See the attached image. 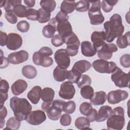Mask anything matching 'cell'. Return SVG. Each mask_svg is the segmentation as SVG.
Instances as JSON below:
<instances>
[{"mask_svg":"<svg viewBox=\"0 0 130 130\" xmlns=\"http://www.w3.org/2000/svg\"><path fill=\"white\" fill-rule=\"evenodd\" d=\"M35 0H24V3L30 8L33 7L35 5Z\"/></svg>","mask_w":130,"mask_h":130,"instance_id":"obj_56","label":"cell"},{"mask_svg":"<svg viewBox=\"0 0 130 130\" xmlns=\"http://www.w3.org/2000/svg\"><path fill=\"white\" fill-rule=\"evenodd\" d=\"M38 51L41 54L46 56H50L53 54V51L52 49L50 47L47 46L42 47L41 49H40V50Z\"/></svg>","mask_w":130,"mask_h":130,"instance_id":"obj_52","label":"cell"},{"mask_svg":"<svg viewBox=\"0 0 130 130\" xmlns=\"http://www.w3.org/2000/svg\"><path fill=\"white\" fill-rule=\"evenodd\" d=\"M104 27L105 30V40L108 43L112 42L116 38L122 35L124 30L121 17L117 13L114 14L109 21L104 23Z\"/></svg>","mask_w":130,"mask_h":130,"instance_id":"obj_1","label":"cell"},{"mask_svg":"<svg viewBox=\"0 0 130 130\" xmlns=\"http://www.w3.org/2000/svg\"><path fill=\"white\" fill-rule=\"evenodd\" d=\"M67 69H63L57 66L54 69L53 75L54 79L57 82H62L67 79L68 73Z\"/></svg>","mask_w":130,"mask_h":130,"instance_id":"obj_25","label":"cell"},{"mask_svg":"<svg viewBox=\"0 0 130 130\" xmlns=\"http://www.w3.org/2000/svg\"><path fill=\"white\" fill-rule=\"evenodd\" d=\"M28 53L25 50H20L10 53L8 57L10 63L18 64L26 61L28 58Z\"/></svg>","mask_w":130,"mask_h":130,"instance_id":"obj_14","label":"cell"},{"mask_svg":"<svg viewBox=\"0 0 130 130\" xmlns=\"http://www.w3.org/2000/svg\"><path fill=\"white\" fill-rule=\"evenodd\" d=\"M80 94L84 99L90 100L94 94V90L90 85H86L81 88Z\"/></svg>","mask_w":130,"mask_h":130,"instance_id":"obj_33","label":"cell"},{"mask_svg":"<svg viewBox=\"0 0 130 130\" xmlns=\"http://www.w3.org/2000/svg\"><path fill=\"white\" fill-rule=\"evenodd\" d=\"M92 109V107L91 104L88 102L82 103L79 107L80 113L85 116H87Z\"/></svg>","mask_w":130,"mask_h":130,"instance_id":"obj_43","label":"cell"},{"mask_svg":"<svg viewBox=\"0 0 130 130\" xmlns=\"http://www.w3.org/2000/svg\"><path fill=\"white\" fill-rule=\"evenodd\" d=\"M57 31L62 38L67 37L73 32L72 25L68 21L57 22Z\"/></svg>","mask_w":130,"mask_h":130,"instance_id":"obj_18","label":"cell"},{"mask_svg":"<svg viewBox=\"0 0 130 130\" xmlns=\"http://www.w3.org/2000/svg\"><path fill=\"white\" fill-rule=\"evenodd\" d=\"M89 7L88 15L92 25L101 24L105 20V18L101 12V3L100 1H89Z\"/></svg>","mask_w":130,"mask_h":130,"instance_id":"obj_5","label":"cell"},{"mask_svg":"<svg viewBox=\"0 0 130 130\" xmlns=\"http://www.w3.org/2000/svg\"><path fill=\"white\" fill-rule=\"evenodd\" d=\"M91 67V64L88 61L86 60H80L74 63L72 68L82 74L87 71Z\"/></svg>","mask_w":130,"mask_h":130,"instance_id":"obj_24","label":"cell"},{"mask_svg":"<svg viewBox=\"0 0 130 130\" xmlns=\"http://www.w3.org/2000/svg\"><path fill=\"white\" fill-rule=\"evenodd\" d=\"M107 95L104 91H99L94 93L92 98L90 100V103L94 106L102 105L107 100Z\"/></svg>","mask_w":130,"mask_h":130,"instance_id":"obj_23","label":"cell"},{"mask_svg":"<svg viewBox=\"0 0 130 130\" xmlns=\"http://www.w3.org/2000/svg\"><path fill=\"white\" fill-rule=\"evenodd\" d=\"M42 88L39 86H35L27 93V97L33 104H37L41 98Z\"/></svg>","mask_w":130,"mask_h":130,"instance_id":"obj_20","label":"cell"},{"mask_svg":"<svg viewBox=\"0 0 130 130\" xmlns=\"http://www.w3.org/2000/svg\"><path fill=\"white\" fill-rule=\"evenodd\" d=\"M98 112L95 109L92 108L90 112L88 114V115L86 116V118L88 119V120L90 122H93L96 120V116H97Z\"/></svg>","mask_w":130,"mask_h":130,"instance_id":"obj_53","label":"cell"},{"mask_svg":"<svg viewBox=\"0 0 130 130\" xmlns=\"http://www.w3.org/2000/svg\"><path fill=\"white\" fill-rule=\"evenodd\" d=\"M128 93L127 91L118 89L109 92L107 98L109 104H116L126 100L128 98Z\"/></svg>","mask_w":130,"mask_h":130,"instance_id":"obj_12","label":"cell"},{"mask_svg":"<svg viewBox=\"0 0 130 130\" xmlns=\"http://www.w3.org/2000/svg\"><path fill=\"white\" fill-rule=\"evenodd\" d=\"M57 22L64 21H68L69 16L67 14L63 13L61 11H59L57 14L56 15L55 17Z\"/></svg>","mask_w":130,"mask_h":130,"instance_id":"obj_51","label":"cell"},{"mask_svg":"<svg viewBox=\"0 0 130 130\" xmlns=\"http://www.w3.org/2000/svg\"><path fill=\"white\" fill-rule=\"evenodd\" d=\"M89 4L88 1L81 0L76 3L75 9L76 11L80 12H86L88 10Z\"/></svg>","mask_w":130,"mask_h":130,"instance_id":"obj_41","label":"cell"},{"mask_svg":"<svg viewBox=\"0 0 130 130\" xmlns=\"http://www.w3.org/2000/svg\"><path fill=\"white\" fill-rule=\"evenodd\" d=\"M76 110V104L73 101H70L63 103L62 111L68 114L73 113Z\"/></svg>","mask_w":130,"mask_h":130,"instance_id":"obj_39","label":"cell"},{"mask_svg":"<svg viewBox=\"0 0 130 130\" xmlns=\"http://www.w3.org/2000/svg\"><path fill=\"white\" fill-rule=\"evenodd\" d=\"M75 93V88L72 83L70 81L63 82L60 87L59 96L64 100H71Z\"/></svg>","mask_w":130,"mask_h":130,"instance_id":"obj_10","label":"cell"},{"mask_svg":"<svg viewBox=\"0 0 130 130\" xmlns=\"http://www.w3.org/2000/svg\"><path fill=\"white\" fill-rule=\"evenodd\" d=\"M81 74H82L72 68L71 70L68 71L67 79L72 83H76L80 79Z\"/></svg>","mask_w":130,"mask_h":130,"instance_id":"obj_35","label":"cell"},{"mask_svg":"<svg viewBox=\"0 0 130 130\" xmlns=\"http://www.w3.org/2000/svg\"><path fill=\"white\" fill-rule=\"evenodd\" d=\"M120 63L124 68H127L130 67V55L125 54L121 56L120 58Z\"/></svg>","mask_w":130,"mask_h":130,"instance_id":"obj_47","label":"cell"},{"mask_svg":"<svg viewBox=\"0 0 130 130\" xmlns=\"http://www.w3.org/2000/svg\"><path fill=\"white\" fill-rule=\"evenodd\" d=\"M111 78L116 86L119 88H129V72L125 73L120 68L117 67L112 73Z\"/></svg>","mask_w":130,"mask_h":130,"instance_id":"obj_6","label":"cell"},{"mask_svg":"<svg viewBox=\"0 0 130 130\" xmlns=\"http://www.w3.org/2000/svg\"><path fill=\"white\" fill-rule=\"evenodd\" d=\"M1 69L3 68H6L9 64V60L8 58L5 57L4 56H3V51L1 50Z\"/></svg>","mask_w":130,"mask_h":130,"instance_id":"obj_54","label":"cell"},{"mask_svg":"<svg viewBox=\"0 0 130 130\" xmlns=\"http://www.w3.org/2000/svg\"><path fill=\"white\" fill-rule=\"evenodd\" d=\"M125 125L124 111L121 107H117L112 110L108 118L107 126L108 129L121 130Z\"/></svg>","mask_w":130,"mask_h":130,"instance_id":"obj_3","label":"cell"},{"mask_svg":"<svg viewBox=\"0 0 130 130\" xmlns=\"http://www.w3.org/2000/svg\"><path fill=\"white\" fill-rule=\"evenodd\" d=\"M21 0H8L6 1L4 6L6 12H13L14 8L17 5L21 4Z\"/></svg>","mask_w":130,"mask_h":130,"instance_id":"obj_38","label":"cell"},{"mask_svg":"<svg viewBox=\"0 0 130 130\" xmlns=\"http://www.w3.org/2000/svg\"><path fill=\"white\" fill-rule=\"evenodd\" d=\"M55 92L53 89L50 87H45L42 89L41 98L44 102H50L53 100Z\"/></svg>","mask_w":130,"mask_h":130,"instance_id":"obj_27","label":"cell"},{"mask_svg":"<svg viewBox=\"0 0 130 130\" xmlns=\"http://www.w3.org/2000/svg\"><path fill=\"white\" fill-rule=\"evenodd\" d=\"M91 40L94 48L96 50L105 43V34L104 31H93L91 35Z\"/></svg>","mask_w":130,"mask_h":130,"instance_id":"obj_17","label":"cell"},{"mask_svg":"<svg viewBox=\"0 0 130 130\" xmlns=\"http://www.w3.org/2000/svg\"><path fill=\"white\" fill-rule=\"evenodd\" d=\"M75 125L76 128L80 129L89 128L90 121L85 117H79L76 119Z\"/></svg>","mask_w":130,"mask_h":130,"instance_id":"obj_30","label":"cell"},{"mask_svg":"<svg viewBox=\"0 0 130 130\" xmlns=\"http://www.w3.org/2000/svg\"><path fill=\"white\" fill-rule=\"evenodd\" d=\"M29 8L23 5L19 4L16 5L13 9V13L20 18L26 17V13Z\"/></svg>","mask_w":130,"mask_h":130,"instance_id":"obj_34","label":"cell"},{"mask_svg":"<svg viewBox=\"0 0 130 130\" xmlns=\"http://www.w3.org/2000/svg\"><path fill=\"white\" fill-rule=\"evenodd\" d=\"M57 22L55 18H52L48 24L44 26L42 30L43 35L46 38H52L57 30Z\"/></svg>","mask_w":130,"mask_h":130,"instance_id":"obj_16","label":"cell"},{"mask_svg":"<svg viewBox=\"0 0 130 130\" xmlns=\"http://www.w3.org/2000/svg\"><path fill=\"white\" fill-rule=\"evenodd\" d=\"M112 112V108L109 106H103L99 110L96 120L97 122H102L106 120Z\"/></svg>","mask_w":130,"mask_h":130,"instance_id":"obj_22","label":"cell"},{"mask_svg":"<svg viewBox=\"0 0 130 130\" xmlns=\"http://www.w3.org/2000/svg\"><path fill=\"white\" fill-rule=\"evenodd\" d=\"M40 5L43 9L51 12L54 10L56 7V2L54 0H43L40 2Z\"/></svg>","mask_w":130,"mask_h":130,"instance_id":"obj_32","label":"cell"},{"mask_svg":"<svg viewBox=\"0 0 130 130\" xmlns=\"http://www.w3.org/2000/svg\"><path fill=\"white\" fill-rule=\"evenodd\" d=\"M22 74L25 78L28 79H33L37 75V71L36 68L31 65H26L22 69Z\"/></svg>","mask_w":130,"mask_h":130,"instance_id":"obj_28","label":"cell"},{"mask_svg":"<svg viewBox=\"0 0 130 130\" xmlns=\"http://www.w3.org/2000/svg\"><path fill=\"white\" fill-rule=\"evenodd\" d=\"M76 3L74 1H63L60 5V11L68 15L75 9Z\"/></svg>","mask_w":130,"mask_h":130,"instance_id":"obj_26","label":"cell"},{"mask_svg":"<svg viewBox=\"0 0 130 130\" xmlns=\"http://www.w3.org/2000/svg\"><path fill=\"white\" fill-rule=\"evenodd\" d=\"M7 115V110L5 106L1 107L0 109V118H1V128H2L5 123V118Z\"/></svg>","mask_w":130,"mask_h":130,"instance_id":"obj_49","label":"cell"},{"mask_svg":"<svg viewBox=\"0 0 130 130\" xmlns=\"http://www.w3.org/2000/svg\"><path fill=\"white\" fill-rule=\"evenodd\" d=\"M10 106L15 117L20 121L26 120L32 110L31 105L25 98L13 96L10 100Z\"/></svg>","mask_w":130,"mask_h":130,"instance_id":"obj_2","label":"cell"},{"mask_svg":"<svg viewBox=\"0 0 130 130\" xmlns=\"http://www.w3.org/2000/svg\"><path fill=\"white\" fill-rule=\"evenodd\" d=\"M21 121L18 120L15 117H11L6 123V127L5 129H9L12 130H17L19 128Z\"/></svg>","mask_w":130,"mask_h":130,"instance_id":"obj_31","label":"cell"},{"mask_svg":"<svg viewBox=\"0 0 130 130\" xmlns=\"http://www.w3.org/2000/svg\"><path fill=\"white\" fill-rule=\"evenodd\" d=\"M54 59L59 67L67 69L70 65V58L66 49H60L55 51L54 55Z\"/></svg>","mask_w":130,"mask_h":130,"instance_id":"obj_9","label":"cell"},{"mask_svg":"<svg viewBox=\"0 0 130 130\" xmlns=\"http://www.w3.org/2000/svg\"><path fill=\"white\" fill-rule=\"evenodd\" d=\"M93 69L100 73H112L117 67L116 63L104 59H96L92 62Z\"/></svg>","mask_w":130,"mask_h":130,"instance_id":"obj_7","label":"cell"},{"mask_svg":"<svg viewBox=\"0 0 130 130\" xmlns=\"http://www.w3.org/2000/svg\"><path fill=\"white\" fill-rule=\"evenodd\" d=\"M46 120L45 112L41 110L31 111L28 115L26 121L27 123L33 125H38Z\"/></svg>","mask_w":130,"mask_h":130,"instance_id":"obj_11","label":"cell"},{"mask_svg":"<svg viewBox=\"0 0 130 130\" xmlns=\"http://www.w3.org/2000/svg\"><path fill=\"white\" fill-rule=\"evenodd\" d=\"M129 37L130 31H128L124 35H121L117 38L116 44L117 46L121 49L125 48L129 45Z\"/></svg>","mask_w":130,"mask_h":130,"instance_id":"obj_29","label":"cell"},{"mask_svg":"<svg viewBox=\"0 0 130 130\" xmlns=\"http://www.w3.org/2000/svg\"><path fill=\"white\" fill-rule=\"evenodd\" d=\"M52 44L55 47H59L63 44L64 41L63 38L59 34H56L54 36L51 40Z\"/></svg>","mask_w":130,"mask_h":130,"instance_id":"obj_45","label":"cell"},{"mask_svg":"<svg viewBox=\"0 0 130 130\" xmlns=\"http://www.w3.org/2000/svg\"><path fill=\"white\" fill-rule=\"evenodd\" d=\"M22 45V37L16 33H10L8 35L6 46L11 50H16L20 48Z\"/></svg>","mask_w":130,"mask_h":130,"instance_id":"obj_13","label":"cell"},{"mask_svg":"<svg viewBox=\"0 0 130 130\" xmlns=\"http://www.w3.org/2000/svg\"><path fill=\"white\" fill-rule=\"evenodd\" d=\"M39 12V17L38 19V21L40 23H46L50 20L51 13L49 12L44 10L42 8H40L38 10Z\"/></svg>","mask_w":130,"mask_h":130,"instance_id":"obj_37","label":"cell"},{"mask_svg":"<svg viewBox=\"0 0 130 130\" xmlns=\"http://www.w3.org/2000/svg\"><path fill=\"white\" fill-rule=\"evenodd\" d=\"M91 83V79L90 77L86 74L81 75L80 79L76 83L78 88H81L86 85H90Z\"/></svg>","mask_w":130,"mask_h":130,"instance_id":"obj_40","label":"cell"},{"mask_svg":"<svg viewBox=\"0 0 130 130\" xmlns=\"http://www.w3.org/2000/svg\"><path fill=\"white\" fill-rule=\"evenodd\" d=\"M5 16L7 20L10 23L15 24L17 22V16L13 12H6Z\"/></svg>","mask_w":130,"mask_h":130,"instance_id":"obj_48","label":"cell"},{"mask_svg":"<svg viewBox=\"0 0 130 130\" xmlns=\"http://www.w3.org/2000/svg\"><path fill=\"white\" fill-rule=\"evenodd\" d=\"M9 89V85L8 82L6 80L1 79L0 93H8Z\"/></svg>","mask_w":130,"mask_h":130,"instance_id":"obj_50","label":"cell"},{"mask_svg":"<svg viewBox=\"0 0 130 130\" xmlns=\"http://www.w3.org/2000/svg\"><path fill=\"white\" fill-rule=\"evenodd\" d=\"M32 61L35 64L43 67H50L53 63V60L51 57L44 56L39 51H36L34 53Z\"/></svg>","mask_w":130,"mask_h":130,"instance_id":"obj_15","label":"cell"},{"mask_svg":"<svg viewBox=\"0 0 130 130\" xmlns=\"http://www.w3.org/2000/svg\"><path fill=\"white\" fill-rule=\"evenodd\" d=\"M118 48L113 43L107 44L105 42L97 50L98 57L102 59L108 60L111 58L113 52L117 51Z\"/></svg>","mask_w":130,"mask_h":130,"instance_id":"obj_8","label":"cell"},{"mask_svg":"<svg viewBox=\"0 0 130 130\" xmlns=\"http://www.w3.org/2000/svg\"><path fill=\"white\" fill-rule=\"evenodd\" d=\"M1 34V46H4L6 45L8 39V35L5 32L2 31V30L0 31Z\"/></svg>","mask_w":130,"mask_h":130,"instance_id":"obj_55","label":"cell"},{"mask_svg":"<svg viewBox=\"0 0 130 130\" xmlns=\"http://www.w3.org/2000/svg\"><path fill=\"white\" fill-rule=\"evenodd\" d=\"M64 101L55 100L50 102H43L42 109L46 112L48 117L52 120H57L61 116Z\"/></svg>","mask_w":130,"mask_h":130,"instance_id":"obj_4","label":"cell"},{"mask_svg":"<svg viewBox=\"0 0 130 130\" xmlns=\"http://www.w3.org/2000/svg\"><path fill=\"white\" fill-rule=\"evenodd\" d=\"M117 2L118 1L115 0H103L102 2L101 7L104 12L108 13L112 11L113 6H115Z\"/></svg>","mask_w":130,"mask_h":130,"instance_id":"obj_36","label":"cell"},{"mask_svg":"<svg viewBox=\"0 0 130 130\" xmlns=\"http://www.w3.org/2000/svg\"><path fill=\"white\" fill-rule=\"evenodd\" d=\"M29 24L25 20H21L17 24V29L21 32H26L29 29Z\"/></svg>","mask_w":130,"mask_h":130,"instance_id":"obj_44","label":"cell"},{"mask_svg":"<svg viewBox=\"0 0 130 130\" xmlns=\"http://www.w3.org/2000/svg\"><path fill=\"white\" fill-rule=\"evenodd\" d=\"M72 118L69 114H63L60 117V123L62 126H68L71 123Z\"/></svg>","mask_w":130,"mask_h":130,"instance_id":"obj_46","label":"cell"},{"mask_svg":"<svg viewBox=\"0 0 130 130\" xmlns=\"http://www.w3.org/2000/svg\"><path fill=\"white\" fill-rule=\"evenodd\" d=\"M27 87V82L23 79H18L11 86V91L15 95H19L23 93Z\"/></svg>","mask_w":130,"mask_h":130,"instance_id":"obj_19","label":"cell"},{"mask_svg":"<svg viewBox=\"0 0 130 130\" xmlns=\"http://www.w3.org/2000/svg\"><path fill=\"white\" fill-rule=\"evenodd\" d=\"M39 17V12L38 10L32 8H29L27 11L26 18L31 21L38 20Z\"/></svg>","mask_w":130,"mask_h":130,"instance_id":"obj_42","label":"cell"},{"mask_svg":"<svg viewBox=\"0 0 130 130\" xmlns=\"http://www.w3.org/2000/svg\"><path fill=\"white\" fill-rule=\"evenodd\" d=\"M81 50L82 54L86 57H92L96 53L95 49L89 41H83L81 43Z\"/></svg>","mask_w":130,"mask_h":130,"instance_id":"obj_21","label":"cell"}]
</instances>
